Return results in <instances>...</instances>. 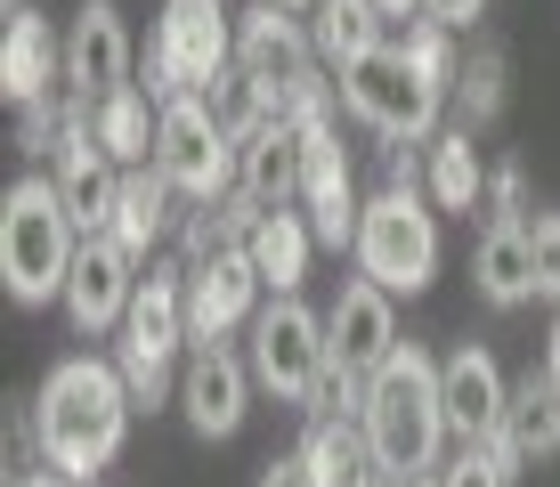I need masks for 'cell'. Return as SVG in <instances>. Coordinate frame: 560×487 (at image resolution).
Listing matches in <instances>:
<instances>
[{
  "label": "cell",
  "mask_w": 560,
  "mask_h": 487,
  "mask_svg": "<svg viewBox=\"0 0 560 487\" xmlns=\"http://www.w3.org/2000/svg\"><path fill=\"white\" fill-rule=\"evenodd\" d=\"M130 415H139V398H130L114 358H57L49 382L33 390V447H42V463L57 479L90 487L122 455Z\"/></svg>",
  "instance_id": "6da1fadb"
},
{
  "label": "cell",
  "mask_w": 560,
  "mask_h": 487,
  "mask_svg": "<svg viewBox=\"0 0 560 487\" xmlns=\"http://www.w3.org/2000/svg\"><path fill=\"white\" fill-rule=\"evenodd\" d=\"M365 447H374L382 479H422L439 472V447H447V406H439V358H422L407 341L374 382H365Z\"/></svg>",
  "instance_id": "7a4b0ae2"
},
{
  "label": "cell",
  "mask_w": 560,
  "mask_h": 487,
  "mask_svg": "<svg viewBox=\"0 0 560 487\" xmlns=\"http://www.w3.org/2000/svg\"><path fill=\"white\" fill-rule=\"evenodd\" d=\"M73 252H82V228L57 204V179H16L0 195V285H9L16 309L66 301Z\"/></svg>",
  "instance_id": "3957f363"
},
{
  "label": "cell",
  "mask_w": 560,
  "mask_h": 487,
  "mask_svg": "<svg viewBox=\"0 0 560 487\" xmlns=\"http://www.w3.org/2000/svg\"><path fill=\"white\" fill-rule=\"evenodd\" d=\"M228 73H236V16H228V0H163L139 90L154 106H171V97H211Z\"/></svg>",
  "instance_id": "277c9868"
},
{
  "label": "cell",
  "mask_w": 560,
  "mask_h": 487,
  "mask_svg": "<svg viewBox=\"0 0 560 487\" xmlns=\"http://www.w3.org/2000/svg\"><path fill=\"white\" fill-rule=\"evenodd\" d=\"M350 260H358V277L382 285L390 301H398V292L415 301V292L439 277V211L422 204V187H382V195H365Z\"/></svg>",
  "instance_id": "5b68a950"
},
{
  "label": "cell",
  "mask_w": 560,
  "mask_h": 487,
  "mask_svg": "<svg viewBox=\"0 0 560 487\" xmlns=\"http://www.w3.org/2000/svg\"><path fill=\"white\" fill-rule=\"evenodd\" d=\"M341 106H350V123H365L382 147H431L439 114H447V90H439L398 42H382L365 66L341 73Z\"/></svg>",
  "instance_id": "8992f818"
},
{
  "label": "cell",
  "mask_w": 560,
  "mask_h": 487,
  "mask_svg": "<svg viewBox=\"0 0 560 487\" xmlns=\"http://www.w3.org/2000/svg\"><path fill=\"white\" fill-rule=\"evenodd\" d=\"M179 341H187V268L154 260L139 277V301H130L122 334H114V366H122V382H130L139 406H163L171 390H179V374H171Z\"/></svg>",
  "instance_id": "52a82bcc"
},
{
  "label": "cell",
  "mask_w": 560,
  "mask_h": 487,
  "mask_svg": "<svg viewBox=\"0 0 560 487\" xmlns=\"http://www.w3.org/2000/svg\"><path fill=\"white\" fill-rule=\"evenodd\" d=\"M154 163L171 171V187L187 195V204H228L236 195V130L211 114V97H171L163 106V139H154Z\"/></svg>",
  "instance_id": "ba28073f"
},
{
  "label": "cell",
  "mask_w": 560,
  "mask_h": 487,
  "mask_svg": "<svg viewBox=\"0 0 560 487\" xmlns=\"http://www.w3.org/2000/svg\"><path fill=\"white\" fill-rule=\"evenodd\" d=\"M325 366H334V349H325V317L301 301V292H277V301L253 317V382L277 406H301V415H308V390H317Z\"/></svg>",
  "instance_id": "9c48e42d"
},
{
  "label": "cell",
  "mask_w": 560,
  "mask_h": 487,
  "mask_svg": "<svg viewBox=\"0 0 560 487\" xmlns=\"http://www.w3.org/2000/svg\"><path fill=\"white\" fill-rule=\"evenodd\" d=\"M358 171H350V147H341L334 123L301 130V220L317 228V244H358Z\"/></svg>",
  "instance_id": "30bf717a"
},
{
  "label": "cell",
  "mask_w": 560,
  "mask_h": 487,
  "mask_svg": "<svg viewBox=\"0 0 560 487\" xmlns=\"http://www.w3.org/2000/svg\"><path fill=\"white\" fill-rule=\"evenodd\" d=\"M253 358H236L228 341H196L187 349V366H179V406H187V422H196L203 439H236L244 431V415H253Z\"/></svg>",
  "instance_id": "8fae6325"
},
{
  "label": "cell",
  "mask_w": 560,
  "mask_h": 487,
  "mask_svg": "<svg viewBox=\"0 0 560 487\" xmlns=\"http://www.w3.org/2000/svg\"><path fill=\"white\" fill-rule=\"evenodd\" d=\"M325 349H334L341 374L374 382L382 366L407 349V341H398V309H390V292L365 285V277H350V285L334 292V309H325Z\"/></svg>",
  "instance_id": "7c38bea8"
},
{
  "label": "cell",
  "mask_w": 560,
  "mask_h": 487,
  "mask_svg": "<svg viewBox=\"0 0 560 487\" xmlns=\"http://www.w3.org/2000/svg\"><path fill=\"white\" fill-rule=\"evenodd\" d=\"M236 73L260 90H293L301 73H317V42H308V16L277 9V0H253L236 16Z\"/></svg>",
  "instance_id": "4fadbf2b"
},
{
  "label": "cell",
  "mask_w": 560,
  "mask_h": 487,
  "mask_svg": "<svg viewBox=\"0 0 560 487\" xmlns=\"http://www.w3.org/2000/svg\"><path fill=\"white\" fill-rule=\"evenodd\" d=\"M114 90H130V33L114 0H82L66 25V97L106 106Z\"/></svg>",
  "instance_id": "5bb4252c"
},
{
  "label": "cell",
  "mask_w": 560,
  "mask_h": 487,
  "mask_svg": "<svg viewBox=\"0 0 560 487\" xmlns=\"http://www.w3.org/2000/svg\"><path fill=\"white\" fill-rule=\"evenodd\" d=\"M130 301H139V260H130L114 236H82L73 277H66V317H73V334H122Z\"/></svg>",
  "instance_id": "9a60e30c"
},
{
  "label": "cell",
  "mask_w": 560,
  "mask_h": 487,
  "mask_svg": "<svg viewBox=\"0 0 560 487\" xmlns=\"http://www.w3.org/2000/svg\"><path fill=\"white\" fill-rule=\"evenodd\" d=\"M260 268H253V252H228V260H203V268H187V341H228V334H253V317H260Z\"/></svg>",
  "instance_id": "2e32d148"
},
{
  "label": "cell",
  "mask_w": 560,
  "mask_h": 487,
  "mask_svg": "<svg viewBox=\"0 0 560 487\" xmlns=\"http://www.w3.org/2000/svg\"><path fill=\"white\" fill-rule=\"evenodd\" d=\"M504 398H512V382H504V366H495L479 341H463V349L439 358V406H447V431H455L463 447H488V439H495Z\"/></svg>",
  "instance_id": "e0dca14e"
},
{
  "label": "cell",
  "mask_w": 560,
  "mask_h": 487,
  "mask_svg": "<svg viewBox=\"0 0 560 487\" xmlns=\"http://www.w3.org/2000/svg\"><path fill=\"white\" fill-rule=\"evenodd\" d=\"M57 204H66V220L82 228V236H106L114 228V204H122V171L106 163V147L90 139V114L73 123V139L57 147Z\"/></svg>",
  "instance_id": "ac0fdd59"
},
{
  "label": "cell",
  "mask_w": 560,
  "mask_h": 487,
  "mask_svg": "<svg viewBox=\"0 0 560 487\" xmlns=\"http://www.w3.org/2000/svg\"><path fill=\"white\" fill-rule=\"evenodd\" d=\"M488 455L504 463V479H528L536 463H552V455H560V390H552L545 374L512 382V398H504V422H495Z\"/></svg>",
  "instance_id": "d6986e66"
},
{
  "label": "cell",
  "mask_w": 560,
  "mask_h": 487,
  "mask_svg": "<svg viewBox=\"0 0 560 487\" xmlns=\"http://www.w3.org/2000/svg\"><path fill=\"white\" fill-rule=\"evenodd\" d=\"M57 90H66V33H57L49 16H33V9L9 16V33H0V97L25 114Z\"/></svg>",
  "instance_id": "ffe728a7"
},
{
  "label": "cell",
  "mask_w": 560,
  "mask_h": 487,
  "mask_svg": "<svg viewBox=\"0 0 560 487\" xmlns=\"http://www.w3.org/2000/svg\"><path fill=\"white\" fill-rule=\"evenodd\" d=\"M236 195L260 211H293L301 204V130L293 123H268L244 139V163H236Z\"/></svg>",
  "instance_id": "44dd1931"
},
{
  "label": "cell",
  "mask_w": 560,
  "mask_h": 487,
  "mask_svg": "<svg viewBox=\"0 0 560 487\" xmlns=\"http://www.w3.org/2000/svg\"><path fill=\"white\" fill-rule=\"evenodd\" d=\"M90 139L106 147L114 171H147L154 163V139H163V106L130 82V90H114L106 106H90Z\"/></svg>",
  "instance_id": "7402d4cb"
},
{
  "label": "cell",
  "mask_w": 560,
  "mask_h": 487,
  "mask_svg": "<svg viewBox=\"0 0 560 487\" xmlns=\"http://www.w3.org/2000/svg\"><path fill=\"white\" fill-rule=\"evenodd\" d=\"M390 16L374 9V0H317V9H308V42H317V66H334V82L350 66H365V57H374L382 42H390Z\"/></svg>",
  "instance_id": "603a6c76"
},
{
  "label": "cell",
  "mask_w": 560,
  "mask_h": 487,
  "mask_svg": "<svg viewBox=\"0 0 560 487\" xmlns=\"http://www.w3.org/2000/svg\"><path fill=\"white\" fill-rule=\"evenodd\" d=\"M293 455H301L308 487H382V463H374V447H365V422H308Z\"/></svg>",
  "instance_id": "cb8c5ba5"
},
{
  "label": "cell",
  "mask_w": 560,
  "mask_h": 487,
  "mask_svg": "<svg viewBox=\"0 0 560 487\" xmlns=\"http://www.w3.org/2000/svg\"><path fill=\"white\" fill-rule=\"evenodd\" d=\"M171 195H179V187H171V171H163V163L122 171V204H114V228H106V236L122 244L139 268H147V252L171 236Z\"/></svg>",
  "instance_id": "d4e9b609"
},
{
  "label": "cell",
  "mask_w": 560,
  "mask_h": 487,
  "mask_svg": "<svg viewBox=\"0 0 560 487\" xmlns=\"http://www.w3.org/2000/svg\"><path fill=\"white\" fill-rule=\"evenodd\" d=\"M422 187H431V211H488V163H479L471 130H439L431 147H422Z\"/></svg>",
  "instance_id": "484cf974"
},
{
  "label": "cell",
  "mask_w": 560,
  "mask_h": 487,
  "mask_svg": "<svg viewBox=\"0 0 560 487\" xmlns=\"http://www.w3.org/2000/svg\"><path fill=\"white\" fill-rule=\"evenodd\" d=\"M471 285H479V301H495V309H520V301H536V260H528V228H488L471 252Z\"/></svg>",
  "instance_id": "4316f807"
},
{
  "label": "cell",
  "mask_w": 560,
  "mask_h": 487,
  "mask_svg": "<svg viewBox=\"0 0 560 487\" xmlns=\"http://www.w3.org/2000/svg\"><path fill=\"white\" fill-rule=\"evenodd\" d=\"M253 268H260V285H268V301L277 292H301V277H308V252H317V228L301 220V211H268V220L253 228Z\"/></svg>",
  "instance_id": "83f0119b"
},
{
  "label": "cell",
  "mask_w": 560,
  "mask_h": 487,
  "mask_svg": "<svg viewBox=\"0 0 560 487\" xmlns=\"http://www.w3.org/2000/svg\"><path fill=\"white\" fill-rule=\"evenodd\" d=\"M260 220H268V211H260V204H244V195H228V204H196V211H187V268L244 252Z\"/></svg>",
  "instance_id": "f1b7e54d"
},
{
  "label": "cell",
  "mask_w": 560,
  "mask_h": 487,
  "mask_svg": "<svg viewBox=\"0 0 560 487\" xmlns=\"http://www.w3.org/2000/svg\"><path fill=\"white\" fill-rule=\"evenodd\" d=\"M504 82H512V57L495 42H471V57H463V73H455V97H447L463 114V130H488L495 114H504Z\"/></svg>",
  "instance_id": "f546056e"
},
{
  "label": "cell",
  "mask_w": 560,
  "mask_h": 487,
  "mask_svg": "<svg viewBox=\"0 0 560 487\" xmlns=\"http://www.w3.org/2000/svg\"><path fill=\"white\" fill-rule=\"evenodd\" d=\"M488 228H528V171L520 163L488 171Z\"/></svg>",
  "instance_id": "4dcf8cb0"
},
{
  "label": "cell",
  "mask_w": 560,
  "mask_h": 487,
  "mask_svg": "<svg viewBox=\"0 0 560 487\" xmlns=\"http://www.w3.org/2000/svg\"><path fill=\"white\" fill-rule=\"evenodd\" d=\"M528 260H536V292L560 301V211H536L528 220Z\"/></svg>",
  "instance_id": "1f68e13d"
},
{
  "label": "cell",
  "mask_w": 560,
  "mask_h": 487,
  "mask_svg": "<svg viewBox=\"0 0 560 487\" xmlns=\"http://www.w3.org/2000/svg\"><path fill=\"white\" fill-rule=\"evenodd\" d=\"M422 16H431V25H447V33H471L479 16H488V0H422Z\"/></svg>",
  "instance_id": "d6a6232c"
},
{
  "label": "cell",
  "mask_w": 560,
  "mask_h": 487,
  "mask_svg": "<svg viewBox=\"0 0 560 487\" xmlns=\"http://www.w3.org/2000/svg\"><path fill=\"white\" fill-rule=\"evenodd\" d=\"M260 487H308L301 455H277V463H268V472H260Z\"/></svg>",
  "instance_id": "836d02e7"
},
{
  "label": "cell",
  "mask_w": 560,
  "mask_h": 487,
  "mask_svg": "<svg viewBox=\"0 0 560 487\" xmlns=\"http://www.w3.org/2000/svg\"><path fill=\"white\" fill-rule=\"evenodd\" d=\"M545 382L560 390V317H552V341H545Z\"/></svg>",
  "instance_id": "e575fe53"
},
{
  "label": "cell",
  "mask_w": 560,
  "mask_h": 487,
  "mask_svg": "<svg viewBox=\"0 0 560 487\" xmlns=\"http://www.w3.org/2000/svg\"><path fill=\"white\" fill-rule=\"evenodd\" d=\"M9 487H73V479H57V472H25V479H9Z\"/></svg>",
  "instance_id": "d590c367"
},
{
  "label": "cell",
  "mask_w": 560,
  "mask_h": 487,
  "mask_svg": "<svg viewBox=\"0 0 560 487\" xmlns=\"http://www.w3.org/2000/svg\"><path fill=\"white\" fill-rule=\"evenodd\" d=\"M382 16H422V0H374Z\"/></svg>",
  "instance_id": "8d00e7d4"
},
{
  "label": "cell",
  "mask_w": 560,
  "mask_h": 487,
  "mask_svg": "<svg viewBox=\"0 0 560 487\" xmlns=\"http://www.w3.org/2000/svg\"><path fill=\"white\" fill-rule=\"evenodd\" d=\"M390 487H439V479H431V472H422V479H390Z\"/></svg>",
  "instance_id": "74e56055"
},
{
  "label": "cell",
  "mask_w": 560,
  "mask_h": 487,
  "mask_svg": "<svg viewBox=\"0 0 560 487\" xmlns=\"http://www.w3.org/2000/svg\"><path fill=\"white\" fill-rule=\"evenodd\" d=\"M277 9H317V0H277Z\"/></svg>",
  "instance_id": "f35d334b"
},
{
  "label": "cell",
  "mask_w": 560,
  "mask_h": 487,
  "mask_svg": "<svg viewBox=\"0 0 560 487\" xmlns=\"http://www.w3.org/2000/svg\"><path fill=\"white\" fill-rule=\"evenodd\" d=\"M0 9H9V16H25V0H0Z\"/></svg>",
  "instance_id": "ab89813d"
}]
</instances>
